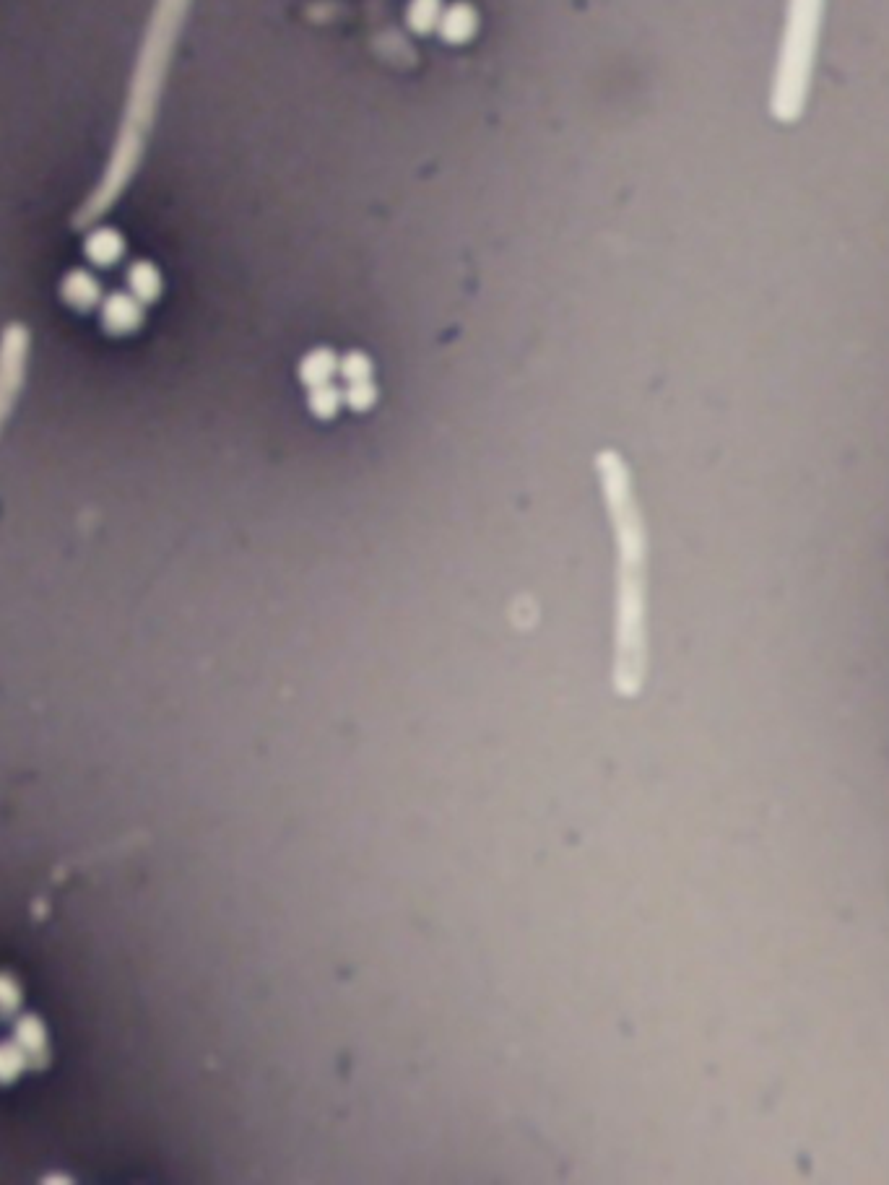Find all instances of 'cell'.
<instances>
[{
	"label": "cell",
	"mask_w": 889,
	"mask_h": 1185,
	"mask_svg": "<svg viewBox=\"0 0 889 1185\" xmlns=\"http://www.w3.org/2000/svg\"><path fill=\"white\" fill-rule=\"evenodd\" d=\"M596 476L617 549V596H614V689L635 697L643 689L648 666V531L635 494V476L614 447L598 450Z\"/></svg>",
	"instance_id": "obj_1"
},
{
	"label": "cell",
	"mask_w": 889,
	"mask_h": 1185,
	"mask_svg": "<svg viewBox=\"0 0 889 1185\" xmlns=\"http://www.w3.org/2000/svg\"><path fill=\"white\" fill-rule=\"evenodd\" d=\"M185 6H188V0H159V6H156L154 16H151L149 29L143 34L136 73H133V81H130L120 130H117L115 146H112V154L107 159V169L99 177L97 188L91 190L89 198L73 214V229L76 232L91 229L97 221H102V216L110 214L112 206L128 190L130 180L136 177L138 164H141L143 151H146V138H149L151 123H154L156 107H159V94H162L169 52L175 47Z\"/></svg>",
	"instance_id": "obj_2"
},
{
	"label": "cell",
	"mask_w": 889,
	"mask_h": 1185,
	"mask_svg": "<svg viewBox=\"0 0 889 1185\" xmlns=\"http://www.w3.org/2000/svg\"><path fill=\"white\" fill-rule=\"evenodd\" d=\"M822 13L825 0H788L786 29L780 39L778 68L770 94V110L780 123H796L804 115L812 89Z\"/></svg>",
	"instance_id": "obj_3"
},
{
	"label": "cell",
	"mask_w": 889,
	"mask_h": 1185,
	"mask_svg": "<svg viewBox=\"0 0 889 1185\" xmlns=\"http://www.w3.org/2000/svg\"><path fill=\"white\" fill-rule=\"evenodd\" d=\"M29 349H32L29 328L24 323L6 325V331L0 333V429L11 416L26 383Z\"/></svg>",
	"instance_id": "obj_4"
},
{
	"label": "cell",
	"mask_w": 889,
	"mask_h": 1185,
	"mask_svg": "<svg viewBox=\"0 0 889 1185\" xmlns=\"http://www.w3.org/2000/svg\"><path fill=\"white\" fill-rule=\"evenodd\" d=\"M13 1043L24 1050L26 1061L32 1069L47 1066L50 1061V1032H47L45 1022L34 1014H24L16 1017L13 1022Z\"/></svg>",
	"instance_id": "obj_5"
},
{
	"label": "cell",
	"mask_w": 889,
	"mask_h": 1185,
	"mask_svg": "<svg viewBox=\"0 0 889 1185\" xmlns=\"http://www.w3.org/2000/svg\"><path fill=\"white\" fill-rule=\"evenodd\" d=\"M143 323V305L133 294H110L102 302V325L115 336L138 331Z\"/></svg>",
	"instance_id": "obj_6"
},
{
	"label": "cell",
	"mask_w": 889,
	"mask_h": 1185,
	"mask_svg": "<svg viewBox=\"0 0 889 1185\" xmlns=\"http://www.w3.org/2000/svg\"><path fill=\"white\" fill-rule=\"evenodd\" d=\"M338 362H341V354H338L336 349H331V346H315V349L307 351L305 357H302V362H299V383L305 385L307 390L318 388V385L325 383H333L338 377Z\"/></svg>",
	"instance_id": "obj_7"
},
{
	"label": "cell",
	"mask_w": 889,
	"mask_h": 1185,
	"mask_svg": "<svg viewBox=\"0 0 889 1185\" xmlns=\"http://www.w3.org/2000/svg\"><path fill=\"white\" fill-rule=\"evenodd\" d=\"M60 294L73 310H94L102 302V286L86 271H71L60 284Z\"/></svg>",
	"instance_id": "obj_8"
},
{
	"label": "cell",
	"mask_w": 889,
	"mask_h": 1185,
	"mask_svg": "<svg viewBox=\"0 0 889 1185\" xmlns=\"http://www.w3.org/2000/svg\"><path fill=\"white\" fill-rule=\"evenodd\" d=\"M84 253H86V258L94 263V266L110 268V266H115L117 260L123 258L125 240L115 232V229H107V227L94 229V232H89V237H86Z\"/></svg>",
	"instance_id": "obj_9"
},
{
	"label": "cell",
	"mask_w": 889,
	"mask_h": 1185,
	"mask_svg": "<svg viewBox=\"0 0 889 1185\" xmlns=\"http://www.w3.org/2000/svg\"><path fill=\"white\" fill-rule=\"evenodd\" d=\"M164 281L162 273L149 260H136L128 268V292L141 302V305H151L162 297Z\"/></svg>",
	"instance_id": "obj_10"
},
{
	"label": "cell",
	"mask_w": 889,
	"mask_h": 1185,
	"mask_svg": "<svg viewBox=\"0 0 889 1185\" xmlns=\"http://www.w3.org/2000/svg\"><path fill=\"white\" fill-rule=\"evenodd\" d=\"M344 406V388H338V385L325 383L318 385V388L307 390V408H310V414L315 416V419H333Z\"/></svg>",
	"instance_id": "obj_11"
},
{
	"label": "cell",
	"mask_w": 889,
	"mask_h": 1185,
	"mask_svg": "<svg viewBox=\"0 0 889 1185\" xmlns=\"http://www.w3.org/2000/svg\"><path fill=\"white\" fill-rule=\"evenodd\" d=\"M338 377H341L346 385L372 380V377H375V362H372L370 354H364V351L359 349L346 351V354H341V362H338Z\"/></svg>",
	"instance_id": "obj_12"
},
{
	"label": "cell",
	"mask_w": 889,
	"mask_h": 1185,
	"mask_svg": "<svg viewBox=\"0 0 889 1185\" xmlns=\"http://www.w3.org/2000/svg\"><path fill=\"white\" fill-rule=\"evenodd\" d=\"M377 398H380V390H377L375 380L349 383L344 388V403L354 414H367L370 408L377 406Z\"/></svg>",
	"instance_id": "obj_13"
},
{
	"label": "cell",
	"mask_w": 889,
	"mask_h": 1185,
	"mask_svg": "<svg viewBox=\"0 0 889 1185\" xmlns=\"http://www.w3.org/2000/svg\"><path fill=\"white\" fill-rule=\"evenodd\" d=\"M29 1069L24 1050L16 1043H0V1084L16 1082Z\"/></svg>",
	"instance_id": "obj_14"
},
{
	"label": "cell",
	"mask_w": 889,
	"mask_h": 1185,
	"mask_svg": "<svg viewBox=\"0 0 889 1185\" xmlns=\"http://www.w3.org/2000/svg\"><path fill=\"white\" fill-rule=\"evenodd\" d=\"M21 1001L24 998H21L19 980L8 975V972H0V1019L16 1017L21 1009Z\"/></svg>",
	"instance_id": "obj_15"
}]
</instances>
